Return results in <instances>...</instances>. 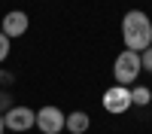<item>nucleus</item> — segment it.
<instances>
[{"mask_svg":"<svg viewBox=\"0 0 152 134\" xmlns=\"http://www.w3.org/2000/svg\"><path fill=\"white\" fill-rule=\"evenodd\" d=\"M122 40L131 52H146L152 46V21L143 9H128L122 18Z\"/></svg>","mask_w":152,"mask_h":134,"instance_id":"f257e3e1","label":"nucleus"},{"mask_svg":"<svg viewBox=\"0 0 152 134\" xmlns=\"http://www.w3.org/2000/svg\"><path fill=\"white\" fill-rule=\"evenodd\" d=\"M140 52H131V49H122L119 58H116V64H113V76H116V85H131L137 82V76H140Z\"/></svg>","mask_w":152,"mask_h":134,"instance_id":"f03ea898","label":"nucleus"},{"mask_svg":"<svg viewBox=\"0 0 152 134\" xmlns=\"http://www.w3.org/2000/svg\"><path fill=\"white\" fill-rule=\"evenodd\" d=\"M100 104H104V110L113 113V116L128 113V110L134 107L131 104V89L128 85H110V89L104 92V97H100Z\"/></svg>","mask_w":152,"mask_h":134,"instance_id":"7ed1b4c3","label":"nucleus"},{"mask_svg":"<svg viewBox=\"0 0 152 134\" xmlns=\"http://www.w3.org/2000/svg\"><path fill=\"white\" fill-rule=\"evenodd\" d=\"M3 125L6 131H31L37 125V113L31 107H9L3 113Z\"/></svg>","mask_w":152,"mask_h":134,"instance_id":"20e7f679","label":"nucleus"},{"mask_svg":"<svg viewBox=\"0 0 152 134\" xmlns=\"http://www.w3.org/2000/svg\"><path fill=\"white\" fill-rule=\"evenodd\" d=\"M64 110L61 107H40L37 110V128L43 134H61L64 131Z\"/></svg>","mask_w":152,"mask_h":134,"instance_id":"39448f33","label":"nucleus"},{"mask_svg":"<svg viewBox=\"0 0 152 134\" xmlns=\"http://www.w3.org/2000/svg\"><path fill=\"white\" fill-rule=\"evenodd\" d=\"M31 28V18H28V12L24 9H12L3 15V24H0V31H3L9 40H15V37H24Z\"/></svg>","mask_w":152,"mask_h":134,"instance_id":"423d86ee","label":"nucleus"},{"mask_svg":"<svg viewBox=\"0 0 152 134\" xmlns=\"http://www.w3.org/2000/svg\"><path fill=\"white\" fill-rule=\"evenodd\" d=\"M88 125H91V119H88V113H82V110H76V113H70L64 119V131H70V134H85Z\"/></svg>","mask_w":152,"mask_h":134,"instance_id":"0eeeda50","label":"nucleus"},{"mask_svg":"<svg viewBox=\"0 0 152 134\" xmlns=\"http://www.w3.org/2000/svg\"><path fill=\"white\" fill-rule=\"evenodd\" d=\"M149 101H152L149 85H131V104H134V107H146Z\"/></svg>","mask_w":152,"mask_h":134,"instance_id":"6e6552de","label":"nucleus"},{"mask_svg":"<svg viewBox=\"0 0 152 134\" xmlns=\"http://www.w3.org/2000/svg\"><path fill=\"white\" fill-rule=\"evenodd\" d=\"M9 49H12V40H9L3 31H0V64H3V61L9 58Z\"/></svg>","mask_w":152,"mask_h":134,"instance_id":"1a4fd4ad","label":"nucleus"},{"mask_svg":"<svg viewBox=\"0 0 152 134\" xmlns=\"http://www.w3.org/2000/svg\"><path fill=\"white\" fill-rule=\"evenodd\" d=\"M140 64H143L146 73H152V46L146 49V52H140Z\"/></svg>","mask_w":152,"mask_h":134,"instance_id":"9d476101","label":"nucleus"},{"mask_svg":"<svg viewBox=\"0 0 152 134\" xmlns=\"http://www.w3.org/2000/svg\"><path fill=\"white\" fill-rule=\"evenodd\" d=\"M6 131V125H3V116H0V134H3Z\"/></svg>","mask_w":152,"mask_h":134,"instance_id":"9b49d317","label":"nucleus"}]
</instances>
